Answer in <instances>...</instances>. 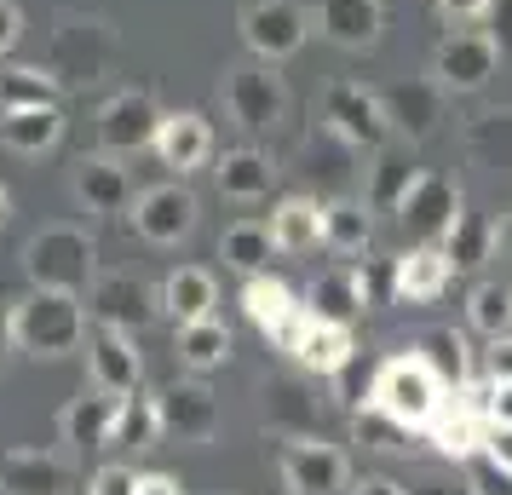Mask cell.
<instances>
[{"mask_svg":"<svg viewBox=\"0 0 512 495\" xmlns=\"http://www.w3.org/2000/svg\"><path fill=\"white\" fill-rule=\"evenodd\" d=\"M121 58V35L98 12H58L47 35V70L64 81V93H87L98 81H110Z\"/></svg>","mask_w":512,"mask_h":495,"instance_id":"cell-1","label":"cell"},{"mask_svg":"<svg viewBox=\"0 0 512 495\" xmlns=\"http://www.w3.org/2000/svg\"><path fill=\"white\" fill-rule=\"evenodd\" d=\"M12 329H18V352L70 357L87 346V300L64 288H29L24 300H12Z\"/></svg>","mask_w":512,"mask_h":495,"instance_id":"cell-2","label":"cell"},{"mask_svg":"<svg viewBox=\"0 0 512 495\" xmlns=\"http://www.w3.org/2000/svg\"><path fill=\"white\" fill-rule=\"evenodd\" d=\"M24 277L29 288H64V294H87L98 277V248L81 225H41L24 242Z\"/></svg>","mask_w":512,"mask_h":495,"instance_id":"cell-3","label":"cell"},{"mask_svg":"<svg viewBox=\"0 0 512 495\" xmlns=\"http://www.w3.org/2000/svg\"><path fill=\"white\" fill-rule=\"evenodd\" d=\"M443 392H449V386H443L415 352H403V357H392V363H380V375H374V386H369V403L386 409L392 421H403L409 432H426L432 415L449 403Z\"/></svg>","mask_w":512,"mask_h":495,"instance_id":"cell-4","label":"cell"},{"mask_svg":"<svg viewBox=\"0 0 512 495\" xmlns=\"http://www.w3.org/2000/svg\"><path fill=\"white\" fill-rule=\"evenodd\" d=\"M317 116L334 139H346L351 150H380V144H392V116H386V104H380V87H363V81H328L323 98H317Z\"/></svg>","mask_w":512,"mask_h":495,"instance_id":"cell-5","label":"cell"},{"mask_svg":"<svg viewBox=\"0 0 512 495\" xmlns=\"http://www.w3.org/2000/svg\"><path fill=\"white\" fill-rule=\"evenodd\" d=\"M225 116H231L248 139L277 133L282 116H288V87H282L277 64H265V58L231 64V70H225Z\"/></svg>","mask_w":512,"mask_h":495,"instance_id":"cell-6","label":"cell"},{"mask_svg":"<svg viewBox=\"0 0 512 495\" xmlns=\"http://www.w3.org/2000/svg\"><path fill=\"white\" fill-rule=\"evenodd\" d=\"M461 219H466V196L449 173H420L415 190L397 208V225L409 236V248H443Z\"/></svg>","mask_w":512,"mask_h":495,"instance_id":"cell-7","label":"cell"},{"mask_svg":"<svg viewBox=\"0 0 512 495\" xmlns=\"http://www.w3.org/2000/svg\"><path fill=\"white\" fill-rule=\"evenodd\" d=\"M242 47L265 58V64H282V58H294L305 47V35H311V12L294 6V0H248L242 6Z\"/></svg>","mask_w":512,"mask_h":495,"instance_id":"cell-8","label":"cell"},{"mask_svg":"<svg viewBox=\"0 0 512 495\" xmlns=\"http://www.w3.org/2000/svg\"><path fill=\"white\" fill-rule=\"evenodd\" d=\"M81 300H87V317H93V323H110V329L139 334V329L156 323V311H162V288H150L144 277H133V271H98L93 288H87Z\"/></svg>","mask_w":512,"mask_h":495,"instance_id":"cell-9","label":"cell"},{"mask_svg":"<svg viewBox=\"0 0 512 495\" xmlns=\"http://www.w3.org/2000/svg\"><path fill=\"white\" fill-rule=\"evenodd\" d=\"M277 472L288 495H346L351 490V461L340 444L323 438H288L277 455Z\"/></svg>","mask_w":512,"mask_h":495,"instance_id":"cell-10","label":"cell"},{"mask_svg":"<svg viewBox=\"0 0 512 495\" xmlns=\"http://www.w3.org/2000/svg\"><path fill=\"white\" fill-rule=\"evenodd\" d=\"M196 219H202V202L185 179H167V185H150L133 196V231L156 248H179L196 231Z\"/></svg>","mask_w":512,"mask_h":495,"instance_id":"cell-11","label":"cell"},{"mask_svg":"<svg viewBox=\"0 0 512 495\" xmlns=\"http://www.w3.org/2000/svg\"><path fill=\"white\" fill-rule=\"evenodd\" d=\"M162 104L156 93H144V87H127V93L104 98V110H98V150H110V156H139L156 144V127H162Z\"/></svg>","mask_w":512,"mask_h":495,"instance_id":"cell-12","label":"cell"},{"mask_svg":"<svg viewBox=\"0 0 512 495\" xmlns=\"http://www.w3.org/2000/svg\"><path fill=\"white\" fill-rule=\"evenodd\" d=\"M495 64H501V47H495L489 29H455L432 52V81H438L443 93H484Z\"/></svg>","mask_w":512,"mask_h":495,"instance_id":"cell-13","label":"cell"},{"mask_svg":"<svg viewBox=\"0 0 512 495\" xmlns=\"http://www.w3.org/2000/svg\"><path fill=\"white\" fill-rule=\"evenodd\" d=\"M87 380L110 398H133L144 386V357L133 346L127 329H110V323H93L87 329Z\"/></svg>","mask_w":512,"mask_h":495,"instance_id":"cell-14","label":"cell"},{"mask_svg":"<svg viewBox=\"0 0 512 495\" xmlns=\"http://www.w3.org/2000/svg\"><path fill=\"white\" fill-rule=\"evenodd\" d=\"M443 87L432 75H403V81H386L380 87V104H386V116H392V133L403 144H426L438 133L443 121Z\"/></svg>","mask_w":512,"mask_h":495,"instance_id":"cell-15","label":"cell"},{"mask_svg":"<svg viewBox=\"0 0 512 495\" xmlns=\"http://www.w3.org/2000/svg\"><path fill=\"white\" fill-rule=\"evenodd\" d=\"M259 421L277 438H323V398L300 375H277L259 392Z\"/></svg>","mask_w":512,"mask_h":495,"instance_id":"cell-16","label":"cell"},{"mask_svg":"<svg viewBox=\"0 0 512 495\" xmlns=\"http://www.w3.org/2000/svg\"><path fill=\"white\" fill-rule=\"evenodd\" d=\"M242 311H248V323H254L265 340H277L282 352H288V346L300 340V329H305V306L294 300V288L277 283L271 271H259V277L242 283Z\"/></svg>","mask_w":512,"mask_h":495,"instance_id":"cell-17","label":"cell"},{"mask_svg":"<svg viewBox=\"0 0 512 495\" xmlns=\"http://www.w3.org/2000/svg\"><path fill=\"white\" fill-rule=\"evenodd\" d=\"M156 398H162V432L167 438H179V444H213V438H219V398L202 386V375L173 380Z\"/></svg>","mask_w":512,"mask_h":495,"instance_id":"cell-18","label":"cell"},{"mask_svg":"<svg viewBox=\"0 0 512 495\" xmlns=\"http://www.w3.org/2000/svg\"><path fill=\"white\" fill-rule=\"evenodd\" d=\"M305 311L323 323H357L369 311V265H328L305 288Z\"/></svg>","mask_w":512,"mask_h":495,"instance_id":"cell-19","label":"cell"},{"mask_svg":"<svg viewBox=\"0 0 512 495\" xmlns=\"http://www.w3.org/2000/svg\"><path fill=\"white\" fill-rule=\"evenodd\" d=\"M70 190H75V202H81L87 213H127L133 208V179H127L121 156H110V150L75 156Z\"/></svg>","mask_w":512,"mask_h":495,"instance_id":"cell-20","label":"cell"},{"mask_svg":"<svg viewBox=\"0 0 512 495\" xmlns=\"http://www.w3.org/2000/svg\"><path fill=\"white\" fill-rule=\"evenodd\" d=\"M311 24L323 41L346 52H369L380 41V29H386V6L380 0H317V12H311Z\"/></svg>","mask_w":512,"mask_h":495,"instance_id":"cell-21","label":"cell"},{"mask_svg":"<svg viewBox=\"0 0 512 495\" xmlns=\"http://www.w3.org/2000/svg\"><path fill=\"white\" fill-rule=\"evenodd\" d=\"M116 409H121V398L98 392L93 380H87V386H81V392L58 409V444H70V449H110Z\"/></svg>","mask_w":512,"mask_h":495,"instance_id":"cell-22","label":"cell"},{"mask_svg":"<svg viewBox=\"0 0 512 495\" xmlns=\"http://www.w3.org/2000/svg\"><path fill=\"white\" fill-rule=\"evenodd\" d=\"M150 150H156V156H162V167H173L179 179H185V173H196V167L213 156V127H208V116H202V110H167Z\"/></svg>","mask_w":512,"mask_h":495,"instance_id":"cell-23","label":"cell"},{"mask_svg":"<svg viewBox=\"0 0 512 495\" xmlns=\"http://www.w3.org/2000/svg\"><path fill=\"white\" fill-rule=\"evenodd\" d=\"M415 179H420V167L409 162V144L403 139L380 144V150H369V167H363V202L374 213H397L403 196L415 190Z\"/></svg>","mask_w":512,"mask_h":495,"instance_id":"cell-24","label":"cell"},{"mask_svg":"<svg viewBox=\"0 0 512 495\" xmlns=\"http://www.w3.org/2000/svg\"><path fill=\"white\" fill-rule=\"evenodd\" d=\"M351 329L346 323H323V317H311L305 311V329L300 340L288 346V357L300 363L305 375H317V380H334V375H346V363H351Z\"/></svg>","mask_w":512,"mask_h":495,"instance_id":"cell-25","label":"cell"},{"mask_svg":"<svg viewBox=\"0 0 512 495\" xmlns=\"http://www.w3.org/2000/svg\"><path fill=\"white\" fill-rule=\"evenodd\" d=\"M64 104H29V110H0V144L12 156H47L64 144Z\"/></svg>","mask_w":512,"mask_h":495,"instance_id":"cell-26","label":"cell"},{"mask_svg":"<svg viewBox=\"0 0 512 495\" xmlns=\"http://www.w3.org/2000/svg\"><path fill=\"white\" fill-rule=\"evenodd\" d=\"M70 467L52 449H6L0 461V495H64Z\"/></svg>","mask_w":512,"mask_h":495,"instance_id":"cell-27","label":"cell"},{"mask_svg":"<svg viewBox=\"0 0 512 495\" xmlns=\"http://www.w3.org/2000/svg\"><path fill=\"white\" fill-rule=\"evenodd\" d=\"M449 277H455L449 248H409L392 265V294L403 306H426V300H438L443 288H449Z\"/></svg>","mask_w":512,"mask_h":495,"instance_id":"cell-28","label":"cell"},{"mask_svg":"<svg viewBox=\"0 0 512 495\" xmlns=\"http://www.w3.org/2000/svg\"><path fill=\"white\" fill-rule=\"evenodd\" d=\"M213 179H219V196H231V202H259V196H271V185H277V162H271V150L242 144V150H225V156H219Z\"/></svg>","mask_w":512,"mask_h":495,"instance_id":"cell-29","label":"cell"},{"mask_svg":"<svg viewBox=\"0 0 512 495\" xmlns=\"http://www.w3.org/2000/svg\"><path fill=\"white\" fill-rule=\"evenodd\" d=\"M323 202L317 196H282L277 213H271V236H277V254L300 260L311 248H323Z\"/></svg>","mask_w":512,"mask_h":495,"instance_id":"cell-30","label":"cell"},{"mask_svg":"<svg viewBox=\"0 0 512 495\" xmlns=\"http://www.w3.org/2000/svg\"><path fill=\"white\" fill-rule=\"evenodd\" d=\"M409 352H415L449 392L472 386V346H466L461 329H420L415 340H409Z\"/></svg>","mask_w":512,"mask_h":495,"instance_id":"cell-31","label":"cell"},{"mask_svg":"<svg viewBox=\"0 0 512 495\" xmlns=\"http://www.w3.org/2000/svg\"><path fill=\"white\" fill-rule=\"evenodd\" d=\"M236 352L231 329L219 323V317H202V323H185V329L173 334V357H179V369L185 375H213V369H225Z\"/></svg>","mask_w":512,"mask_h":495,"instance_id":"cell-32","label":"cell"},{"mask_svg":"<svg viewBox=\"0 0 512 495\" xmlns=\"http://www.w3.org/2000/svg\"><path fill=\"white\" fill-rule=\"evenodd\" d=\"M213 306H219V283H213L208 265H179V271L162 283V311L179 323V329L213 317Z\"/></svg>","mask_w":512,"mask_h":495,"instance_id":"cell-33","label":"cell"},{"mask_svg":"<svg viewBox=\"0 0 512 495\" xmlns=\"http://www.w3.org/2000/svg\"><path fill=\"white\" fill-rule=\"evenodd\" d=\"M461 150L472 167H512V110H478V116H466L461 127Z\"/></svg>","mask_w":512,"mask_h":495,"instance_id":"cell-34","label":"cell"},{"mask_svg":"<svg viewBox=\"0 0 512 495\" xmlns=\"http://www.w3.org/2000/svg\"><path fill=\"white\" fill-rule=\"evenodd\" d=\"M369 202H357V196H334V202H323V248H334V254H346V260H357V254H369L374 242V219H369Z\"/></svg>","mask_w":512,"mask_h":495,"instance_id":"cell-35","label":"cell"},{"mask_svg":"<svg viewBox=\"0 0 512 495\" xmlns=\"http://www.w3.org/2000/svg\"><path fill=\"white\" fill-rule=\"evenodd\" d=\"M167 432H162V398L156 392H133V398H121L116 409V426H110V449H133V455H144V449H156Z\"/></svg>","mask_w":512,"mask_h":495,"instance_id":"cell-36","label":"cell"},{"mask_svg":"<svg viewBox=\"0 0 512 495\" xmlns=\"http://www.w3.org/2000/svg\"><path fill=\"white\" fill-rule=\"evenodd\" d=\"M277 254V236H271V219H236L231 231L219 236V260L242 271V277H259Z\"/></svg>","mask_w":512,"mask_h":495,"instance_id":"cell-37","label":"cell"},{"mask_svg":"<svg viewBox=\"0 0 512 495\" xmlns=\"http://www.w3.org/2000/svg\"><path fill=\"white\" fill-rule=\"evenodd\" d=\"M64 81L47 64H6L0 70V110H29V104H58Z\"/></svg>","mask_w":512,"mask_h":495,"instance_id":"cell-38","label":"cell"},{"mask_svg":"<svg viewBox=\"0 0 512 495\" xmlns=\"http://www.w3.org/2000/svg\"><path fill=\"white\" fill-rule=\"evenodd\" d=\"M466 323L484 334V340L512 334V283H501V277L472 283V294H466Z\"/></svg>","mask_w":512,"mask_h":495,"instance_id":"cell-39","label":"cell"},{"mask_svg":"<svg viewBox=\"0 0 512 495\" xmlns=\"http://www.w3.org/2000/svg\"><path fill=\"white\" fill-rule=\"evenodd\" d=\"M363 150H351L346 139H334L328 127H317V139L305 144V162H311V179L323 190H346L351 185V162H357Z\"/></svg>","mask_w":512,"mask_h":495,"instance_id":"cell-40","label":"cell"},{"mask_svg":"<svg viewBox=\"0 0 512 495\" xmlns=\"http://www.w3.org/2000/svg\"><path fill=\"white\" fill-rule=\"evenodd\" d=\"M443 248H449L455 271H478V265H484L495 248H501V219H478V213H466Z\"/></svg>","mask_w":512,"mask_h":495,"instance_id":"cell-41","label":"cell"},{"mask_svg":"<svg viewBox=\"0 0 512 495\" xmlns=\"http://www.w3.org/2000/svg\"><path fill=\"white\" fill-rule=\"evenodd\" d=\"M351 432H357V444H369V449H409V426L403 421H392L386 409H374V403H363L357 409V421H351Z\"/></svg>","mask_w":512,"mask_h":495,"instance_id":"cell-42","label":"cell"},{"mask_svg":"<svg viewBox=\"0 0 512 495\" xmlns=\"http://www.w3.org/2000/svg\"><path fill=\"white\" fill-rule=\"evenodd\" d=\"M87 495H139V472L127 461H110V467H98L87 478Z\"/></svg>","mask_w":512,"mask_h":495,"instance_id":"cell-43","label":"cell"},{"mask_svg":"<svg viewBox=\"0 0 512 495\" xmlns=\"http://www.w3.org/2000/svg\"><path fill=\"white\" fill-rule=\"evenodd\" d=\"M484 455L495 472H512V415H501V421H489L484 432Z\"/></svg>","mask_w":512,"mask_h":495,"instance_id":"cell-44","label":"cell"},{"mask_svg":"<svg viewBox=\"0 0 512 495\" xmlns=\"http://www.w3.org/2000/svg\"><path fill=\"white\" fill-rule=\"evenodd\" d=\"M489 12H495V0H438V18L443 24H461V29L489 24Z\"/></svg>","mask_w":512,"mask_h":495,"instance_id":"cell-45","label":"cell"},{"mask_svg":"<svg viewBox=\"0 0 512 495\" xmlns=\"http://www.w3.org/2000/svg\"><path fill=\"white\" fill-rule=\"evenodd\" d=\"M484 369H489V386H512V334H495L489 340Z\"/></svg>","mask_w":512,"mask_h":495,"instance_id":"cell-46","label":"cell"},{"mask_svg":"<svg viewBox=\"0 0 512 495\" xmlns=\"http://www.w3.org/2000/svg\"><path fill=\"white\" fill-rule=\"evenodd\" d=\"M24 41V12H18V0H0V58Z\"/></svg>","mask_w":512,"mask_h":495,"instance_id":"cell-47","label":"cell"},{"mask_svg":"<svg viewBox=\"0 0 512 495\" xmlns=\"http://www.w3.org/2000/svg\"><path fill=\"white\" fill-rule=\"evenodd\" d=\"M489 35H495V47L512 52V0H495V12H489Z\"/></svg>","mask_w":512,"mask_h":495,"instance_id":"cell-48","label":"cell"},{"mask_svg":"<svg viewBox=\"0 0 512 495\" xmlns=\"http://www.w3.org/2000/svg\"><path fill=\"white\" fill-rule=\"evenodd\" d=\"M409 495H472V478H420Z\"/></svg>","mask_w":512,"mask_h":495,"instance_id":"cell-49","label":"cell"},{"mask_svg":"<svg viewBox=\"0 0 512 495\" xmlns=\"http://www.w3.org/2000/svg\"><path fill=\"white\" fill-rule=\"evenodd\" d=\"M139 495H185V484L173 472H139Z\"/></svg>","mask_w":512,"mask_h":495,"instance_id":"cell-50","label":"cell"},{"mask_svg":"<svg viewBox=\"0 0 512 495\" xmlns=\"http://www.w3.org/2000/svg\"><path fill=\"white\" fill-rule=\"evenodd\" d=\"M346 495H409L403 484H392V478H380V472H369V478H351Z\"/></svg>","mask_w":512,"mask_h":495,"instance_id":"cell-51","label":"cell"},{"mask_svg":"<svg viewBox=\"0 0 512 495\" xmlns=\"http://www.w3.org/2000/svg\"><path fill=\"white\" fill-rule=\"evenodd\" d=\"M6 352H18V329H12V300H0V363Z\"/></svg>","mask_w":512,"mask_h":495,"instance_id":"cell-52","label":"cell"},{"mask_svg":"<svg viewBox=\"0 0 512 495\" xmlns=\"http://www.w3.org/2000/svg\"><path fill=\"white\" fill-rule=\"evenodd\" d=\"M472 495H512V472H495V478H472Z\"/></svg>","mask_w":512,"mask_h":495,"instance_id":"cell-53","label":"cell"},{"mask_svg":"<svg viewBox=\"0 0 512 495\" xmlns=\"http://www.w3.org/2000/svg\"><path fill=\"white\" fill-rule=\"evenodd\" d=\"M501 254H507V260H512V213H507V219H501Z\"/></svg>","mask_w":512,"mask_h":495,"instance_id":"cell-54","label":"cell"},{"mask_svg":"<svg viewBox=\"0 0 512 495\" xmlns=\"http://www.w3.org/2000/svg\"><path fill=\"white\" fill-rule=\"evenodd\" d=\"M12 219V196H6V185H0V225Z\"/></svg>","mask_w":512,"mask_h":495,"instance_id":"cell-55","label":"cell"}]
</instances>
